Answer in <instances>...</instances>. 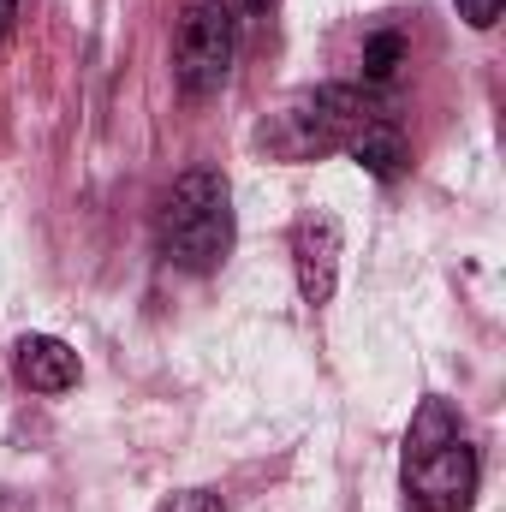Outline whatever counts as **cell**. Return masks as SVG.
<instances>
[{
  "instance_id": "10",
  "label": "cell",
  "mask_w": 506,
  "mask_h": 512,
  "mask_svg": "<svg viewBox=\"0 0 506 512\" xmlns=\"http://www.w3.org/2000/svg\"><path fill=\"white\" fill-rule=\"evenodd\" d=\"M501 6L506 0H459V18H465L471 30H489V24L501 18Z\"/></svg>"
},
{
  "instance_id": "3",
  "label": "cell",
  "mask_w": 506,
  "mask_h": 512,
  "mask_svg": "<svg viewBox=\"0 0 506 512\" xmlns=\"http://www.w3.org/2000/svg\"><path fill=\"white\" fill-rule=\"evenodd\" d=\"M376 120H393L387 102H381L370 84H322V90H304L292 96L274 126H262V143L286 161H310V155H328V149H346L352 137Z\"/></svg>"
},
{
  "instance_id": "4",
  "label": "cell",
  "mask_w": 506,
  "mask_h": 512,
  "mask_svg": "<svg viewBox=\"0 0 506 512\" xmlns=\"http://www.w3.org/2000/svg\"><path fill=\"white\" fill-rule=\"evenodd\" d=\"M239 54V18L227 0H185L173 30V78L185 96H215L233 78Z\"/></svg>"
},
{
  "instance_id": "5",
  "label": "cell",
  "mask_w": 506,
  "mask_h": 512,
  "mask_svg": "<svg viewBox=\"0 0 506 512\" xmlns=\"http://www.w3.org/2000/svg\"><path fill=\"white\" fill-rule=\"evenodd\" d=\"M292 274H298V292H304L310 310L334 298V286H340V227H334V215L298 221V233H292Z\"/></svg>"
},
{
  "instance_id": "2",
  "label": "cell",
  "mask_w": 506,
  "mask_h": 512,
  "mask_svg": "<svg viewBox=\"0 0 506 512\" xmlns=\"http://www.w3.org/2000/svg\"><path fill=\"white\" fill-rule=\"evenodd\" d=\"M161 256L185 274H215L233 256V185L215 167H191L173 179L155 215Z\"/></svg>"
},
{
  "instance_id": "8",
  "label": "cell",
  "mask_w": 506,
  "mask_h": 512,
  "mask_svg": "<svg viewBox=\"0 0 506 512\" xmlns=\"http://www.w3.org/2000/svg\"><path fill=\"white\" fill-rule=\"evenodd\" d=\"M399 60H405V36H399V30H376V36L364 42V84L381 90V84L399 72Z\"/></svg>"
},
{
  "instance_id": "11",
  "label": "cell",
  "mask_w": 506,
  "mask_h": 512,
  "mask_svg": "<svg viewBox=\"0 0 506 512\" xmlns=\"http://www.w3.org/2000/svg\"><path fill=\"white\" fill-rule=\"evenodd\" d=\"M262 6H268V0H239V6H233V18H239V24H256V18H262Z\"/></svg>"
},
{
  "instance_id": "9",
  "label": "cell",
  "mask_w": 506,
  "mask_h": 512,
  "mask_svg": "<svg viewBox=\"0 0 506 512\" xmlns=\"http://www.w3.org/2000/svg\"><path fill=\"white\" fill-rule=\"evenodd\" d=\"M155 512H227V501L215 489H179V495H167Z\"/></svg>"
},
{
  "instance_id": "6",
  "label": "cell",
  "mask_w": 506,
  "mask_h": 512,
  "mask_svg": "<svg viewBox=\"0 0 506 512\" xmlns=\"http://www.w3.org/2000/svg\"><path fill=\"white\" fill-rule=\"evenodd\" d=\"M12 370L30 393H66V387H78V352L54 334H24L12 346Z\"/></svg>"
},
{
  "instance_id": "12",
  "label": "cell",
  "mask_w": 506,
  "mask_h": 512,
  "mask_svg": "<svg viewBox=\"0 0 506 512\" xmlns=\"http://www.w3.org/2000/svg\"><path fill=\"white\" fill-rule=\"evenodd\" d=\"M12 24H18V0H0V36H6Z\"/></svg>"
},
{
  "instance_id": "1",
  "label": "cell",
  "mask_w": 506,
  "mask_h": 512,
  "mask_svg": "<svg viewBox=\"0 0 506 512\" xmlns=\"http://www.w3.org/2000/svg\"><path fill=\"white\" fill-rule=\"evenodd\" d=\"M399 483H405V501L417 512H471L477 447H471V435L447 399L417 405V417L405 429V453H399Z\"/></svg>"
},
{
  "instance_id": "13",
  "label": "cell",
  "mask_w": 506,
  "mask_h": 512,
  "mask_svg": "<svg viewBox=\"0 0 506 512\" xmlns=\"http://www.w3.org/2000/svg\"><path fill=\"white\" fill-rule=\"evenodd\" d=\"M0 507H6V495H0Z\"/></svg>"
},
{
  "instance_id": "7",
  "label": "cell",
  "mask_w": 506,
  "mask_h": 512,
  "mask_svg": "<svg viewBox=\"0 0 506 512\" xmlns=\"http://www.w3.org/2000/svg\"><path fill=\"white\" fill-rule=\"evenodd\" d=\"M346 155L364 167V173H376V179H399L405 173V137L393 120H376V126H364L352 143H346Z\"/></svg>"
}]
</instances>
